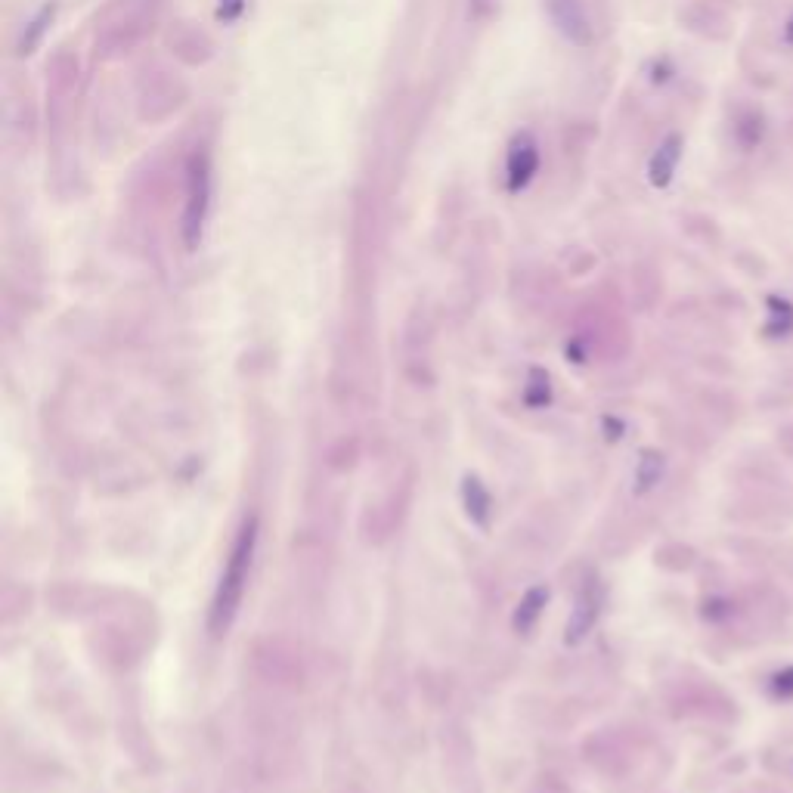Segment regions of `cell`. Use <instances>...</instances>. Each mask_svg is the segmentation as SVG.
Returning a JSON list of instances; mask_svg holds the SVG:
<instances>
[{
  "mask_svg": "<svg viewBox=\"0 0 793 793\" xmlns=\"http://www.w3.org/2000/svg\"><path fill=\"white\" fill-rule=\"evenodd\" d=\"M255 549H258V518H248L242 524L239 536H236V543L230 549V558L224 564V574H220V583H217L214 598H211L208 626H211L214 636H224V632L233 626L239 608H242V595H245V586H248Z\"/></svg>",
  "mask_w": 793,
  "mask_h": 793,
  "instance_id": "1",
  "label": "cell"
},
{
  "mask_svg": "<svg viewBox=\"0 0 793 793\" xmlns=\"http://www.w3.org/2000/svg\"><path fill=\"white\" fill-rule=\"evenodd\" d=\"M211 208V162L205 152H196L186 168V208H183V242L196 251L205 233V220Z\"/></svg>",
  "mask_w": 793,
  "mask_h": 793,
  "instance_id": "2",
  "label": "cell"
},
{
  "mask_svg": "<svg viewBox=\"0 0 793 793\" xmlns=\"http://www.w3.org/2000/svg\"><path fill=\"white\" fill-rule=\"evenodd\" d=\"M536 171H539L536 140L530 134H518L509 146V158H505V183H509V193H521Z\"/></svg>",
  "mask_w": 793,
  "mask_h": 793,
  "instance_id": "3",
  "label": "cell"
},
{
  "mask_svg": "<svg viewBox=\"0 0 793 793\" xmlns=\"http://www.w3.org/2000/svg\"><path fill=\"white\" fill-rule=\"evenodd\" d=\"M546 7H549V16H552L555 28L561 31L570 44L586 47L592 41V25H589L583 0H546Z\"/></svg>",
  "mask_w": 793,
  "mask_h": 793,
  "instance_id": "4",
  "label": "cell"
},
{
  "mask_svg": "<svg viewBox=\"0 0 793 793\" xmlns=\"http://www.w3.org/2000/svg\"><path fill=\"white\" fill-rule=\"evenodd\" d=\"M682 149H685L682 134H670L657 146V152L651 155V162H648V180H651L654 189H666L673 183L676 168L682 162Z\"/></svg>",
  "mask_w": 793,
  "mask_h": 793,
  "instance_id": "5",
  "label": "cell"
},
{
  "mask_svg": "<svg viewBox=\"0 0 793 793\" xmlns=\"http://www.w3.org/2000/svg\"><path fill=\"white\" fill-rule=\"evenodd\" d=\"M769 131V124H766V115L759 112V109H741L738 118H735V140L741 149H756L759 143H763Z\"/></svg>",
  "mask_w": 793,
  "mask_h": 793,
  "instance_id": "6",
  "label": "cell"
},
{
  "mask_svg": "<svg viewBox=\"0 0 793 793\" xmlns=\"http://www.w3.org/2000/svg\"><path fill=\"white\" fill-rule=\"evenodd\" d=\"M793 332V304L781 295H769V326L766 335L781 338Z\"/></svg>",
  "mask_w": 793,
  "mask_h": 793,
  "instance_id": "7",
  "label": "cell"
},
{
  "mask_svg": "<svg viewBox=\"0 0 793 793\" xmlns=\"http://www.w3.org/2000/svg\"><path fill=\"white\" fill-rule=\"evenodd\" d=\"M595 601L589 598V592H580V601H577V611H574V620L567 623V642H580L586 636V629L595 623Z\"/></svg>",
  "mask_w": 793,
  "mask_h": 793,
  "instance_id": "8",
  "label": "cell"
},
{
  "mask_svg": "<svg viewBox=\"0 0 793 793\" xmlns=\"http://www.w3.org/2000/svg\"><path fill=\"white\" fill-rule=\"evenodd\" d=\"M53 13H56L53 7H44V10H41V13H38L35 19H31L28 31H25V35H22V44H19V47H22V53H31V50H35V47H38L41 35H44V31H47V25L53 22Z\"/></svg>",
  "mask_w": 793,
  "mask_h": 793,
  "instance_id": "9",
  "label": "cell"
},
{
  "mask_svg": "<svg viewBox=\"0 0 793 793\" xmlns=\"http://www.w3.org/2000/svg\"><path fill=\"white\" fill-rule=\"evenodd\" d=\"M660 468H663L660 456L648 453V456L642 459V468H639V481H642V487H651V484L660 478Z\"/></svg>",
  "mask_w": 793,
  "mask_h": 793,
  "instance_id": "10",
  "label": "cell"
},
{
  "mask_svg": "<svg viewBox=\"0 0 793 793\" xmlns=\"http://www.w3.org/2000/svg\"><path fill=\"white\" fill-rule=\"evenodd\" d=\"M772 691L781 694V697H793V666H787V670H781L772 679Z\"/></svg>",
  "mask_w": 793,
  "mask_h": 793,
  "instance_id": "11",
  "label": "cell"
},
{
  "mask_svg": "<svg viewBox=\"0 0 793 793\" xmlns=\"http://www.w3.org/2000/svg\"><path fill=\"white\" fill-rule=\"evenodd\" d=\"M245 10V0H220V10L217 16L224 19V22H236Z\"/></svg>",
  "mask_w": 793,
  "mask_h": 793,
  "instance_id": "12",
  "label": "cell"
},
{
  "mask_svg": "<svg viewBox=\"0 0 793 793\" xmlns=\"http://www.w3.org/2000/svg\"><path fill=\"white\" fill-rule=\"evenodd\" d=\"M487 7H490V0H471V13H474V16H481Z\"/></svg>",
  "mask_w": 793,
  "mask_h": 793,
  "instance_id": "13",
  "label": "cell"
},
{
  "mask_svg": "<svg viewBox=\"0 0 793 793\" xmlns=\"http://www.w3.org/2000/svg\"><path fill=\"white\" fill-rule=\"evenodd\" d=\"M784 41H787V44L793 47V16H790V19L784 22Z\"/></svg>",
  "mask_w": 793,
  "mask_h": 793,
  "instance_id": "14",
  "label": "cell"
}]
</instances>
